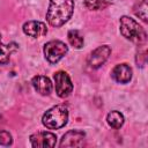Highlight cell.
<instances>
[{"instance_id": "obj_1", "label": "cell", "mask_w": 148, "mask_h": 148, "mask_svg": "<svg viewBox=\"0 0 148 148\" xmlns=\"http://www.w3.org/2000/svg\"><path fill=\"white\" fill-rule=\"evenodd\" d=\"M74 10L73 0H50L46 20L52 27H61L72 16Z\"/></svg>"}, {"instance_id": "obj_2", "label": "cell", "mask_w": 148, "mask_h": 148, "mask_svg": "<svg viewBox=\"0 0 148 148\" xmlns=\"http://www.w3.org/2000/svg\"><path fill=\"white\" fill-rule=\"evenodd\" d=\"M120 32L126 39L136 44H142L147 39L145 29L134 18H131L128 16L120 17Z\"/></svg>"}, {"instance_id": "obj_3", "label": "cell", "mask_w": 148, "mask_h": 148, "mask_svg": "<svg viewBox=\"0 0 148 148\" xmlns=\"http://www.w3.org/2000/svg\"><path fill=\"white\" fill-rule=\"evenodd\" d=\"M68 120V110L65 105H56L47 110L43 118L42 123L46 128L58 130L64 127Z\"/></svg>"}, {"instance_id": "obj_4", "label": "cell", "mask_w": 148, "mask_h": 148, "mask_svg": "<svg viewBox=\"0 0 148 148\" xmlns=\"http://www.w3.org/2000/svg\"><path fill=\"white\" fill-rule=\"evenodd\" d=\"M68 51L67 45L61 40H50L44 45V54L49 62H58Z\"/></svg>"}, {"instance_id": "obj_5", "label": "cell", "mask_w": 148, "mask_h": 148, "mask_svg": "<svg viewBox=\"0 0 148 148\" xmlns=\"http://www.w3.org/2000/svg\"><path fill=\"white\" fill-rule=\"evenodd\" d=\"M54 83H56V92L59 97H67L73 90V83L71 77L66 72L59 71L54 74Z\"/></svg>"}, {"instance_id": "obj_6", "label": "cell", "mask_w": 148, "mask_h": 148, "mask_svg": "<svg viewBox=\"0 0 148 148\" xmlns=\"http://www.w3.org/2000/svg\"><path fill=\"white\" fill-rule=\"evenodd\" d=\"M110 54H111V49L108 45L98 46L89 54L87 62L91 68H98L108 60Z\"/></svg>"}, {"instance_id": "obj_7", "label": "cell", "mask_w": 148, "mask_h": 148, "mask_svg": "<svg viewBox=\"0 0 148 148\" xmlns=\"http://www.w3.org/2000/svg\"><path fill=\"white\" fill-rule=\"evenodd\" d=\"M31 146L35 148L54 147L57 142V136L51 132H38L30 135Z\"/></svg>"}, {"instance_id": "obj_8", "label": "cell", "mask_w": 148, "mask_h": 148, "mask_svg": "<svg viewBox=\"0 0 148 148\" xmlns=\"http://www.w3.org/2000/svg\"><path fill=\"white\" fill-rule=\"evenodd\" d=\"M84 132L77 131V130H72L68 131L62 135V139L60 141V147H81L84 143Z\"/></svg>"}, {"instance_id": "obj_9", "label": "cell", "mask_w": 148, "mask_h": 148, "mask_svg": "<svg viewBox=\"0 0 148 148\" xmlns=\"http://www.w3.org/2000/svg\"><path fill=\"white\" fill-rule=\"evenodd\" d=\"M23 32L30 37L37 38V37L46 35L47 28L45 23L40 21H28L23 24Z\"/></svg>"}, {"instance_id": "obj_10", "label": "cell", "mask_w": 148, "mask_h": 148, "mask_svg": "<svg viewBox=\"0 0 148 148\" xmlns=\"http://www.w3.org/2000/svg\"><path fill=\"white\" fill-rule=\"evenodd\" d=\"M111 75L114 81L119 83H127L132 79V69L127 64H119L112 69Z\"/></svg>"}, {"instance_id": "obj_11", "label": "cell", "mask_w": 148, "mask_h": 148, "mask_svg": "<svg viewBox=\"0 0 148 148\" xmlns=\"http://www.w3.org/2000/svg\"><path fill=\"white\" fill-rule=\"evenodd\" d=\"M31 83H32V87L35 88V90L37 92H39L40 95H49L52 91V83H51L50 79L44 75L35 76L32 79Z\"/></svg>"}, {"instance_id": "obj_12", "label": "cell", "mask_w": 148, "mask_h": 148, "mask_svg": "<svg viewBox=\"0 0 148 148\" xmlns=\"http://www.w3.org/2000/svg\"><path fill=\"white\" fill-rule=\"evenodd\" d=\"M17 45L12 43L10 45H5L1 42V36H0V64H6L9 60L10 54L16 51Z\"/></svg>"}, {"instance_id": "obj_13", "label": "cell", "mask_w": 148, "mask_h": 148, "mask_svg": "<svg viewBox=\"0 0 148 148\" xmlns=\"http://www.w3.org/2000/svg\"><path fill=\"white\" fill-rule=\"evenodd\" d=\"M106 120H108V124L112 128H120L123 126V124H124V116L119 111L113 110V111L108 113Z\"/></svg>"}, {"instance_id": "obj_14", "label": "cell", "mask_w": 148, "mask_h": 148, "mask_svg": "<svg viewBox=\"0 0 148 148\" xmlns=\"http://www.w3.org/2000/svg\"><path fill=\"white\" fill-rule=\"evenodd\" d=\"M68 42L75 49H81L83 46V37L80 35L77 30H69L68 31Z\"/></svg>"}, {"instance_id": "obj_15", "label": "cell", "mask_w": 148, "mask_h": 148, "mask_svg": "<svg viewBox=\"0 0 148 148\" xmlns=\"http://www.w3.org/2000/svg\"><path fill=\"white\" fill-rule=\"evenodd\" d=\"M110 3L105 0H84V6L89 10H101L109 6Z\"/></svg>"}, {"instance_id": "obj_16", "label": "cell", "mask_w": 148, "mask_h": 148, "mask_svg": "<svg viewBox=\"0 0 148 148\" xmlns=\"http://www.w3.org/2000/svg\"><path fill=\"white\" fill-rule=\"evenodd\" d=\"M147 1L148 0H142L139 6L135 8L134 13L138 17H140L143 22H147L148 21V16H147V9H148V5H147Z\"/></svg>"}, {"instance_id": "obj_17", "label": "cell", "mask_w": 148, "mask_h": 148, "mask_svg": "<svg viewBox=\"0 0 148 148\" xmlns=\"http://www.w3.org/2000/svg\"><path fill=\"white\" fill-rule=\"evenodd\" d=\"M13 139L9 132L7 131H0V146H9L12 145Z\"/></svg>"}, {"instance_id": "obj_18", "label": "cell", "mask_w": 148, "mask_h": 148, "mask_svg": "<svg viewBox=\"0 0 148 148\" xmlns=\"http://www.w3.org/2000/svg\"><path fill=\"white\" fill-rule=\"evenodd\" d=\"M1 119H2V117H1V116H0V123H1Z\"/></svg>"}]
</instances>
